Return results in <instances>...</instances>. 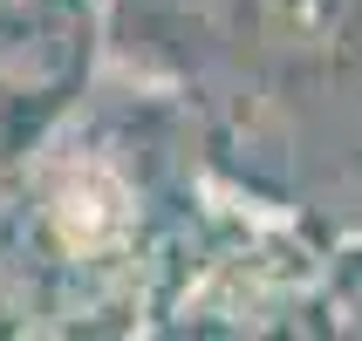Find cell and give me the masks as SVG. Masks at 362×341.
<instances>
[{"label": "cell", "instance_id": "cell-1", "mask_svg": "<svg viewBox=\"0 0 362 341\" xmlns=\"http://www.w3.org/2000/svg\"><path fill=\"white\" fill-rule=\"evenodd\" d=\"M260 14L281 48H328V41H342L356 0H260Z\"/></svg>", "mask_w": 362, "mask_h": 341}]
</instances>
